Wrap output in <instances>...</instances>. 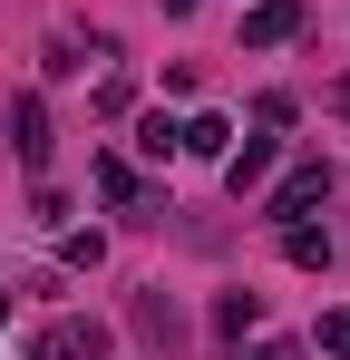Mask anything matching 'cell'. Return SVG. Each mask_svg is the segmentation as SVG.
<instances>
[{"mask_svg":"<svg viewBox=\"0 0 350 360\" xmlns=\"http://www.w3.org/2000/svg\"><path fill=\"white\" fill-rule=\"evenodd\" d=\"M10 146H20V166H30V176L49 166V108H39V98H10Z\"/></svg>","mask_w":350,"mask_h":360,"instance_id":"cell-5","label":"cell"},{"mask_svg":"<svg viewBox=\"0 0 350 360\" xmlns=\"http://www.w3.org/2000/svg\"><path fill=\"white\" fill-rule=\"evenodd\" d=\"M58 253H68V273H98V263H108V234H68Z\"/></svg>","mask_w":350,"mask_h":360,"instance_id":"cell-12","label":"cell"},{"mask_svg":"<svg viewBox=\"0 0 350 360\" xmlns=\"http://www.w3.org/2000/svg\"><path fill=\"white\" fill-rule=\"evenodd\" d=\"M302 20H311L302 0H253V10H243V49H292Z\"/></svg>","mask_w":350,"mask_h":360,"instance_id":"cell-3","label":"cell"},{"mask_svg":"<svg viewBox=\"0 0 350 360\" xmlns=\"http://www.w3.org/2000/svg\"><path fill=\"white\" fill-rule=\"evenodd\" d=\"M331 117H350V68H341V78H331Z\"/></svg>","mask_w":350,"mask_h":360,"instance_id":"cell-15","label":"cell"},{"mask_svg":"<svg viewBox=\"0 0 350 360\" xmlns=\"http://www.w3.org/2000/svg\"><path fill=\"white\" fill-rule=\"evenodd\" d=\"M88 176H98V195H108V205H136V166H127V156H98Z\"/></svg>","mask_w":350,"mask_h":360,"instance_id":"cell-11","label":"cell"},{"mask_svg":"<svg viewBox=\"0 0 350 360\" xmlns=\"http://www.w3.org/2000/svg\"><path fill=\"white\" fill-rule=\"evenodd\" d=\"M224 146H233V117H214V108L185 117V136H175V156H224Z\"/></svg>","mask_w":350,"mask_h":360,"instance_id":"cell-7","label":"cell"},{"mask_svg":"<svg viewBox=\"0 0 350 360\" xmlns=\"http://www.w3.org/2000/svg\"><path fill=\"white\" fill-rule=\"evenodd\" d=\"M321 195H331V166H321V156H302V166L263 195V214H273V224H311V205H321Z\"/></svg>","mask_w":350,"mask_h":360,"instance_id":"cell-2","label":"cell"},{"mask_svg":"<svg viewBox=\"0 0 350 360\" xmlns=\"http://www.w3.org/2000/svg\"><path fill=\"white\" fill-rule=\"evenodd\" d=\"M253 360H302V341H263V351H253Z\"/></svg>","mask_w":350,"mask_h":360,"instance_id":"cell-16","label":"cell"},{"mask_svg":"<svg viewBox=\"0 0 350 360\" xmlns=\"http://www.w3.org/2000/svg\"><path fill=\"white\" fill-rule=\"evenodd\" d=\"M30 360H108V321L98 311H58L49 331L30 341Z\"/></svg>","mask_w":350,"mask_h":360,"instance_id":"cell-1","label":"cell"},{"mask_svg":"<svg viewBox=\"0 0 350 360\" xmlns=\"http://www.w3.org/2000/svg\"><path fill=\"white\" fill-rule=\"evenodd\" d=\"M283 253L302 273H331V234H321V224H283Z\"/></svg>","mask_w":350,"mask_h":360,"instance_id":"cell-8","label":"cell"},{"mask_svg":"<svg viewBox=\"0 0 350 360\" xmlns=\"http://www.w3.org/2000/svg\"><path fill=\"white\" fill-rule=\"evenodd\" d=\"M321 351H331V360H350V311H321Z\"/></svg>","mask_w":350,"mask_h":360,"instance_id":"cell-14","label":"cell"},{"mask_svg":"<svg viewBox=\"0 0 350 360\" xmlns=\"http://www.w3.org/2000/svg\"><path fill=\"white\" fill-rule=\"evenodd\" d=\"M0 321H10V292H0Z\"/></svg>","mask_w":350,"mask_h":360,"instance_id":"cell-18","label":"cell"},{"mask_svg":"<svg viewBox=\"0 0 350 360\" xmlns=\"http://www.w3.org/2000/svg\"><path fill=\"white\" fill-rule=\"evenodd\" d=\"M127 321H136L156 351H175V341H185V311H175V292H166V283H146V292L127 302Z\"/></svg>","mask_w":350,"mask_h":360,"instance_id":"cell-4","label":"cell"},{"mask_svg":"<svg viewBox=\"0 0 350 360\" xmlns=\"http://www.w3.org/2000/svg\"><path fill=\"white\" fill-rule=\"evenodd\" d=\"M263 176H273V136H243V146H224V185H233V195H253Z\"/></svg>","mask_w":350,"mask_h":360,"instance_id":"cell-6","label":"cell"},{"mask_svg":"<svg viewBox=\"0 0 350 360\" xmlns=\"http://www.w3.org/2000/svg\"><path fill=\"white\" fill-rule=\"evenodd\" d=\"M166 10H175V20H185V10H195V0H166Z\"/></svg>","mask_w":350,"mask_h":360,"instance_id":"cell-17","label":"cell"},{"mask_svg":"<svg viewBox=\"0 0 350 360\" xmlns=\"http://www.w3.org/2000/svg\"><path fill=\"white\" fill-rule=\"evenodd\" d=\"M253 117H263V127H292V117H302V98H292V88H263V98H253Z\"/></svg>","mask_w":350,"mask_h":360,"instance_id":"cell-13","label":"cell"},{"mask_svg":"<svg viewBox=\"0 0 350 360\" xmlns=\"http://www.w3.org/2000/svg\"><path fill=\"white\" fill-rule=\"evenodd\" d=\"M253 321H263V292H224L214 302V341H243Z\"/></svg>","mask_w":350,"mask_h":360,"instance_id":"cell-9","label":"cell"},{"mask_svg":"<svg viewBox=\"0 0 350 360\" xmlns=\"http://www.w3.org/2000/svg\"><path fill=\"white\" fill-rule=\"evenodd\" d=\"M175 136H185V127H175L166 108H146V117H136V156H156V166H166V156H175Z\"/></svg>","mask_w":350,"mask_h":360,"instance_id":"cell-10","label":"cell"}]
</instances>
